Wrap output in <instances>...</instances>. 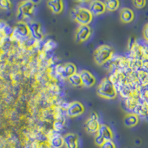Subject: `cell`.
<instances>
[{
    "instance_id": "6da1fadb",
    "label": "cell",
    "mask_w": 148,
    "mask_h": 148,
    "mask_svg": "<svg viewBox=\"0 0 148 148\" xmlns=\"http://www.w3.org/2000/svg\"><path fill=\"white\" fill-rule=\"evenodd\" d=\"M97 94L107 99H113L116 97V90L109 79H103L97 88Z\"/></svg>"
},
{
    "instance_id": "7a4b0ae2",
    "label": "cell",
    "mask_w": 148,
    "mask_h": 148,
    "mask_svg": "<svg viewBox=\"0 0 148 148\" xmlns=\"http://www.w3.org/2000/svg\"><path fill=\"white\" fill-rule=\"evenodd\" d=\"M71 16L82 25H88L92 20V15L85 8H76L71 10Z\"/></svg>"
},
{
    "instance_id": "3957f363",
    "label": "cell",
    "mask_w": 148,
    "mask_h": 148,
    "mask_svg": "<svg viewBox=\"0 0 148 148\" xmlns=\"http://www.w3.org/2000/svg\"><path fill=\"white\" fill-rule=\"evenodd\" d=\"M113 53V49L109 45H104L99 46L95 51L93 57H94V60L96 64L101 65L110 59Z\"/></svg>"
},
{
    "instance_id": "277c9868",
    "label": "cell",
    "mask_w": 148,
    "mask_h": 148,
    "mask_svg": "<svg viewBox=\"0 0 148 148\" xmlns=\"http://www.w3.org/2000/svg\"><path fill=\"white\" fill-rule=\"evenodd\" d=\"M113 138V134L110 127L107 125H100L97 131V135L95 137V144L100 147L104 141L112 140Z\"/></svg>"
},
{
    "instance_id": "5b68a950",
    "label": "cell",
    "mask_w": 148,
    "mask_h": 148,
    "mask_svg": "<svg viewBox=\"0 0 148 148\" xmlns=\"http://www.w3.org/2000/svg\"><path fill=\"white\" fill-rule=\"evenodd\" d=\"M34 4L31 1H25L22 2L19 5L18 9V18H25L30 17L34 14Z\"/></svg>"
},
{
    "instance_id": "8992f818",
    "label": "cell",
    "mask_w": 148,
    "mask_h": 148,
    "mask_svg": "<svg viewBox=\"0 0 148 148\" xmlns=\"http://www.w3.org/2000/svg\"><path fill=\"white\" fill-rule=\"evenodd\" d=\"M100 125L99 122V116L95 112L92 113L85 123L86 130L89 133H93L99 130Z\"/></svg>"
},
{
    "instance_id": "52a82bcc",
    "label": "cell",
    "mask_w": 148,
    "mask_h": 148,
    "mask_svg": "<svg viewBox=\"0 0 148 148\" xmlns=\"http://www.w3.org/2000/svg\"><path fill=\"white\" fill-rule=\"evenodd\" d=\"M84 112V107L79 101H73L68 105L67 108V114L69 117H76Z\"/></svg>"
},
{
    "instance_id": "ba28073f",
    "label": "cell",
    "mask_w": 148,
    "mask_h": 148,
    "mask_svg": "<svg viewBox=\"0 0 148 148\" xmlns=\"http://www.w3.org/2000/svg\"><path fill=\"white\" fill-rule=\"evenodd\" d=\"M29 34H30V31H29L27 25L25 23H20L14 29V32L12 35L18 40H23L27 38Z\"/></svg>"
},
{
    "instance_id": "9c48e42d",
    "label": "cell",
    "mask_w": 148,
    "mask_h": 148,
    "mask_svg": "<svg viewBox=\"0 0 148 148\" xmlns=\"http://www.w3.org/2000/svg\"><path fill=\"white\" fill-rule=\"evenodd\" d=\"M91 28L88 25H81L76 33L75 39L76 42H82L86 41L90 36Z\"/></svg>"
},
{
    "instance_id": "30bf717a",
    "label": "cell",
    "mask_w": 148,
    "mask_h": 148,
    "mask_svg": "<svg viewBox=\"0 0 148 148\" xmlns=\"http://www.w3.org/2000/svg\"><path fill=\"white\" fill-rule=\"evenodd\" d=\"M30 34L32 37L35 39L40 40L43 38V31H42V26L39 22H33L27 25Z\"/></svg>"
},
{
    "instance_id": "8fae6325",
    "label": "cell",
    "mask_w": 148,
    "mask_h": 148,
    "mask_svg": "<svg viewBox=\"0 0 148 148\" xmlns=\"http://www.w3.org/2000/svg\"><path fill=\"white\" fill-rule=\"evenodd\" d=\"M80 78H81V81L82 85L85 86L87 88H90L93 86L96 83V78L94 76L88 71H82L81 72Z\"/></svg>"
},
{
    "instance_id": "7c38bea8",
    "label": "cell",
    "mask_w": 148,
    "mask_h": 148,
    "mask_svg": "<svg viewBox=\"0 0 148 148\" xmlns=\"http://www.w3.org/2000/svg\"><path fill=\"white\" fill-rule=\"evenodd\" d=\"M105 5L101 1H92L90 5V12L92 15L98 16L102 14L105 11Z\"/></svg>"
},
{
    "instance_id": "4fadbf2b",
    "label": "cell",
    "mask_w": 148,
    "mask_h": 148,
    "mask_svg": "<svg viewBox=\"0 0 148 148\" xmlns=\"http://www.w3.org/2000/svg\"><path fill=\"white\" fill-rule=\"evenodd\" d=\"M76 67L73 63H67L62 67H60L59 73L64 78H69L74 73H76Z\"/></svg>"
},
{
    "instance_id": "5bb4252c",
    "label": "cell",
    "mask_w": 148,
    "mask_h": 148,
    "mask_svg": "<svg viewBox=\"0 0 148 148\" xmlns=\"http://www.w3.org/2000/svg\"><path fill=\"white\" fill-rule=\"evenodd\" d=\"M64 144L67 148H78V136L72 133H67L64 137Z\"/></svg>"
},
{
    "instance_id": "9a60e30c",
    "label": "cell",
    "mask_w": 148,
    "mask_h": 148,
    "mask_svg": "<svg viewBox=\"0 0 148 148\" xmlns=\"http://www.w3.org/2000/svg\"><path fill=\"white\" fill-rule=\"evenodd\" d=\"M134 13L130 8H125L120 12V19L124 23H130L134 19Z\"/></svg>"
},
{
    "instance_id": "2e32d148",
    "label": "cell",
    "mask_w": 148,
    "mask_h": 148,
    "mask_svg": "<svg viewBox=\"0 0 148 148\" xmlns=\"http://www.w3.org/2000/svg\"><path fill=\"white\" fill-rule=\"evenodd\" d=\"M47 5L53 13L56 14H60L64 9V4L60 0H50L47 2Z\"/></svg>"
},
{
    "instance_id": "e0dca14e",
    "label": "cell",
    "mask_w": 148,
    "mask_h": 148,
    "mask_svg": "<svg viewBox=\"0 0 148 148\" xmlns=\"http://www.w3.org/2000/svg\"><path fill=\"white\" fill-rule=\"evenodd\" d=\"M50 145L53 148H62L64 145V138L58 133H54L50 138Z\"/></svg>"
},
{
    "instance_id": "ac0fdd59",
    "label": "cell",
    "mask_w": 148,
    "mask_h": 148,
    "mask_svg": "<svg viewBox=\"0 0 148 148\" xmlns=\"http://www.w3.org/2000/svg\"><path fill=\"white\" fill-rule=\"evenodd\" d=\"M138 121H139L138 116L135 113L127 114L124 119V123H125V126L127 127H133L136 126Z\"/></svg>"
},
{
    "instance_id": "d6986e66",
    "label": "cell",
    "mask_w": 148,
    "mask_h": 148,
    "mask_svg": "<svg viewBox=\"0 0 148 148\" xmlns=\"http://www.w3.org/2000/svg\"><path fill=\"white\" fill-rule=\"evenodd\" d=\"M104 5H105V9H107L109 11H114L119 8L120 5V2L118 0H109L104 2Z\"/></svg>"
},
{
    "instance_id": "ffe728a7",
    "label": "cell",
    "mask_w": 148,
    "mask_h": 148,
    "mask_svg": "<svg viewBox=\"0 0 148 148\" xmlns=\"http://www.w3.org/2000/svg\"><path fill=\"white\" fill-rule=\"evenodd\" d=\"M68 80H69V82L71 83V84H72L74 87H79V86L82 85L81 81V78H80V75L78 73H74L73 75H72L71 76H70L68 78Z\"/></svg>"
},
{
    "instance_id": "44dd1931",
    "label": "cell",
    "mask_w": 148,
    "mask_h": 148,
    "mask_svg": "<svg viewBox=\"0 0 148 148\" xmlns=\"http://www.w3.org/2000/svg\"><path fill=\"white\" fill-rule=\"evenodd\" d=\"M100 148H116V145L112 140L104 141V143L100 146Z\"/></svg>"
},
{
    "instance_id": "7402d4cb",
    "label": "cell",
    "mask_w": 148,
    "mask_h": 148,
    "mask_svg": "<svg viewBox=\"0 0 148 148\" xmlns=\"http://www.w3.org/2000/svg\"><path fill=\"white\" fill-rule=\"evenodd\" d=\"M0 8L5 9V10H8L11 8V2L10 1L2 0V1H0Z\"/></svg>"
},
{
    "instance_id": "603a6c76",
    "label": "cell",
    "mask_w": 148,
    "mask_h": 148,
    "mask_svg": "<svg viewBox=\"0 0 148 148\" xmlns=\"http://www.w3.org/2000/svg\"><path fill=\"white\" fill-rule=\"evenodd\" d=\"M133 3L135 5V7L137 8H142L146 5L147 2L145 0H135L133 2Z\"/></svg>"
},
{
    "instance_id": "cb8c5ba5",
    "label": "cell",
    "mask_w": 148,
    "mask_h": 148,
    "mask_svg": "<svg viewBox=\"0 0 148 148\" xmlns=\"http://www.w3.org/2000/svg\"><path fill=\"white\" fill-rule=\"evenodd\" d=\"M13 32H14V29L12 28V27L9 25L5 26V29H4V30H3L4 34L7 36L12 35V34H13Z\"/></svg>"
},
{
    "instance_id": "d4e9b609",
    "label": "cell",
    "mask_w": 148,
    "mask_h": 148,
    "mask_svg": "<svg viewBox=\"0 0 148 148\" xmlns=\"http://www.w3.org/2000/svg\"><path fill=\"white\" fill-rule=\"evenodd\" d=\"M54 129L56 131H60L63 128V123L61 121H56L53 125Z\"/></svg>"
},
{
    "instance_id": "484cf974",
    "label": "cell",
    "mask_w": 148,
    "mask_h": 148,
    "mask_svg": "<svg viewBox=\"0 0 148 148\" xmlns=\"http://www.w3.org/2000/svg\"><path fill=\"white\" fill-rule=\"evenodd\" d=\"M143 36L145 39L148 42V23L146 24L143 29Z\"/></svg>"
},
{
    "instance_id": "4316f807",
    "label": "cell",
    "mask_w": 148,
    "mask_h": 148,
    "mask_svg": "<svg viewBox=\"0 0 148 148\" xmlns=\"http://www.w3.org/2000/svg\"><path fill=\"white\" fill-rule=\"evenodd\" d=\"M6 25H7L5 24V22H3V21H0V33H3V30Z\"/></svg>"
}]
</instances>
